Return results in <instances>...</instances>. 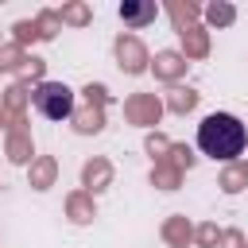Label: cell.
Returning a JSON list of instances; mask_svg holds the SVG:
<instances>
[{
  "label": "cell",
  "mask_w": 248,
  "mask_h": 248,
  "mask_svg": "<svg viewBox=\"0 0 248 248\" xmlns=\"http://www.w3.org/2000/svg\"><path fill=\"white\" fill-rule=\"evenodd\" d=\"M31 101H35L39 116H46V120H66L74 112V89L62 81H39Z\"/></svg>",
  "instance_id": "7a4b0ae2"
},
{
  "label": "cell",
  "mask_w": 248,
  "mask_h": 248,
  "mask_svg": "<svg viewBox=\"0 0 248 248\" xmlns=\"http://www.w3.org/2000/svg\"><path fill=\"white\" fill-rule=\"evenodd\" d=\"M120 19L132 23V27H147V23L155 19V4H151V0H140V4H136V0H124V4H120Z\"/></svg>",
  "instance_id": "3957f363"
},
{
  "label": "cell",
  "mask_w": 248,
  "mask_h": 248,
  "mask_svg": "<svg viewBox=\"0 0 248 248\" xmlns=\"http://www.w3.org/2000/svg\"><path fill=\"white\" fill-rule=\"evenodd\" d=\"M244 143H248V132H244V124H240L232 112H209V116L198 124V147H202L209 159L229 163V159H236V155L244 151Z\"/></svg>",
  "instance_id": "6da1fadb"
}]
</instances>
